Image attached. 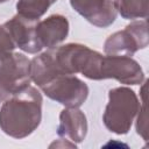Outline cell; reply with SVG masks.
I'll list each match as a JSON object with an SVG mask.
<instances>
[{"label": "cell", "mask_w": 149, "mask_h": 149, "mask_svg": "<svg viewBox=\"0 0 149 149\" xmlns=\"http://www.w3.org/2000/svg\"><path fill=\"white\" fill-rule=\"evenodd\" d=\"M42 94L34 86L10 95L0 108V128L10 137L24 139L42 120Z\"/></svg>", "instance_id": "6da1fadb"}, {"label": "cell", "mask_w": 149, "mask_h": 149, "mask_svg": "<svg viewBox=\"0 0 149 149\" xmlns=\"http://www.w3.org/2000/svg\"><path fill=\"white\" fill-rule=\"evenodd\" d=\"M140 107L139 98L133 90L125 86L112 88L108 92V102L102 115L105 127L118 135L127 134Z\"/></svg>", "instance_id": "7a4b0ae2"}, {"label": "cell", "mask_w": 149, "mask_h": 149, "mask_svg": "<svg viewBox=\"0 0 149 149\" xmlns=\"http://www.w3.org/2000/svg\"><path fill=\"white\" fill-rule=\"evenodd\" d=\"M56 61L66 74L81 73L84 77L99 80L102 55L80 43H68L54 50Z\"/></svg>", "instance_id": "3957f363"}, {"label": "cell", "mask_w": 149, "mask_h": 149, "mask_svg": "<svg viewBox=\"0 0 149 149\" xmlns=\"http://www.w3.org/2000/svg\"><path fill=\"white\" fill-rule=\"evenodd\" d=\"M148 24L147 20L133 21L123 30H119L107 37L104 43L106 55L132 57L137 50L148 47Z\"/></svg>", "instance_id": "277c9868"}, {"label": "cell", "mask_w": 149, "mask_h": 149, "mask_svg": "<svg viewBox=\"0 0 149 149\" xmlns=\"http://www.w3.org/2000/svg\"><path fill=\"white\" fill-rule=\"evenodd\" d=\"M40 88L65 107H80L88 97V86L74 74H61Z\"/></svg>", "instance_id": "5b68a950"}, {"label": "cell", "mask_w": 149, "mask_h": 149, "mask_svg": "<svg viewBox=\"0 0 149 149\" xmlns=\"http://www.w3.org/2000/svg\"><path fill=\"white\" fill-rule=\"evenodd\" d=\"M30 59L21 52H9L0 57V86L10 95L29 86Z\"/></svg>", "instance_id": "8992f818"}, {"label": "cell", "mask_w": 149, "mask_h": 149, "mask_svg": "<svg viewBox=\"0 0 149 149\" xmlns=\"http://www.w3.org/2000/svg\"><path fill=\"white\" fill-rule=\"evenodd\" d=\"M99 79H115L126 85H140L144 80L141 65L128 56H102Z\"/></svg>", "instance_id": "52a82bcc"}, {"label": "cell", "mask_w": 149, "mask_h": 149, "mask_svg": "<svg viewBox=\"0 0 149 149\" xmlns=\"http://www.w3.org/2000/svg\"><path fill=\"white\" fill-rule=\"evenodd\" d=\"M70 5L90 23L99 28L109 27L118 15L114 0H70Z\"/></svg>", "instance_id": "ba28073f"}, {"label": "cell", "mask_w": 149, "mask_h": 149, "mask_svg": "<svg viewBox=\"0 0 149 149\" xmlns=\"http://www.w3.org/2000/svg\"><path fill=\"white\" fill-rule=\"evenodd\" d=\"M36 23L37 21L27 20L16 14L2 26L9 34L16 48L27 54H37L43 48L40 45L36 37Z\"/></svg>", "instance_id": "9c48e42d"}, {"label": "cell", "mask_w": 149, "mask_h": 149, "mask_svg": "<svg viewBox=\"0 0 149 149\" xmlns=\"http://www.w3.org/2000/svg\"><path fill=\"white\" fill-rule=\"evenodd\" d=\"M35 31L42 48L54 49L68 37L69 21L64 15L54 14L42 21H37Z\"/></svg>", "instance_id": "30bf717a"}, {"label": "cell", "mask_w": 149, "mask_h": 149, "mask_svg": "<svg viewBox=\"0 0 149 149\" xmlns=\"http://www.w3.org/2000/svg\"><path fill=\"white\" fill-rule=\"evenodd\" d=\"M57 134L61 137L69 139L73 143L84 141L87 134V120L78 107H66L59 114V125Z\"/></svg>", "instance_id": "8fae6325"}, {"label": "cell", "mask_w": 149, "mask_h": 149, "mask_svg": "<svg viewBox=\"0 0 149 149\" xmlns=\"http://www.w3.org/2000/svg\"><path fill=\"white\" fill-rule=\"evenodd\" d=\"M61 74L66 73L58 65L52 49L35 56L30 61V78L38 87H42Z\"/></svg>", "instance_id": "7c38bea8"}, {"label": "cell", "mask_w": 149, "mask_h": 149, "mask_svg": "<svg viewBox=\"0 0 149 149\" xmlns=\"http://www.w3.org/2000/svg\"><path fill=\"white\" fill-rule=\"evenodd\" d=\"M118 13L127 20L146 19L148 16L149 0H114Z\"/></svg>", "instance_id": "4fadbf2b"}, {"label": "cell", "mask_w": 149, "mask_h": 149, "mask_svg": "<svg viewBox=\"0 0 149 149\" xmlns=\"http://www.w3.org/2000/svg\"><path fill=\"white\" fill-rule=\"evenodd\" d=\"M52 3V0H19L16 2L17 15L27 20L38 21Z\"/></svg>", "instance_id": "5bb4252c"}, {"label": "cell", "mask_w": 149, "mask_h": 149, "mask_svg": "<svg viewBox=\"0 0 149 149\" xmlns=\"http://www.w3.org/2000/svg\"><path fill=\"white\" fill-rule=\"evenodd\" d=\"M143 92H142V107H140L139 109V116H137V122H136V132L137 134H140L143 140H148L147 136V113H146V84L143 85Z\"/></svg>", "instance_id": "9a60e30c"}, {"label": "cell", "mask_w": 149, "mask_h": 149, "mask_svg": "<svg viewBox=\"0 0 149 149\" xmlns=\"http://www.w3.org/2000/svg\"><path fill=\"white\" fill-rule=\"evenodd\" d=\"M15 44L12 41L9 34L5 29L3 26H0V57L5 56L9 52H13L15 49Z\"/></svg>", "instance_id": "2e32d148"}, {"label": "cell", "mask_w": 149, "mask_h": 149, "mask_svg": "<svg viewBox=\"0 0 149 149\" xmlns=\"http://www.w3.org/2000/svg\"><path fill=\"white\" fill-rule=\"evenodd\" d=\"M9 97H10V94H9V93H7V92H6V91L0 86V104H1V102H3V101H5L6 99H8Z\"/></svg>", "instance_id": "e0dca14e"}, {"label": "cell", "mask_w": 149, "mask_h": 149, "mask_svg": "<svg viewBox=\"0 0 149 149\" xmlns=\"http://www.w3.org/2000/svg\"><path fill=\"white\" fill-rule=\"evenodd\" d=\"M6 1H8V0H0V3H2V2H6Z\"/></svg>", "instance_id": "ac0fdd59"}, {"label": "cell", "mask_w": 149, "mask_h": 149, "mask_svg": "<svg viewBox=\"0 0 149 149\" xmlns=\"http://www.w3.org/2000/svg\"><path fill=\"white\" fill-rule=\"evenodd\" d=\"M52 1H54V2H56V1H57V0H52Z\"/></svg>", "instance_id": "d6986e66"}]
</instances>
